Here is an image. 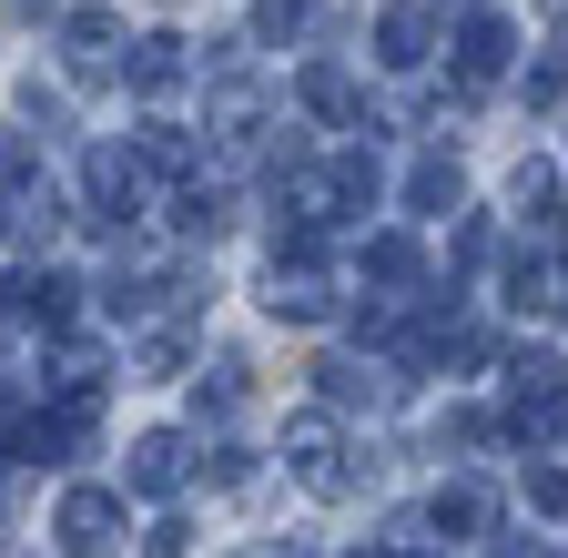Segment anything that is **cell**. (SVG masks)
<instances>
[{
    "label": "cell",
    "mask_w": 568,
    "mask_h": 558,
    "mask_svg": "<svg viewBox=\"0 0 568 558\" xmlns=\"http://www.w3.org/2000/svg\"><path fill=\"white\" fill-rule=\"evenodd\" d=\"M213 487H254V457L244 447H213Z\"/></svg>",
    "instance_id": "obj_21"
},
{
    "label": "cell",
    "mask_w": 568,
    "mask_h": 558,
    "mask_svg": "<svg viewBox=\"0 0 568 558\" xmlns=\"http://www.w3.org/2000/svg\"><path fill=\"white\" fill-rule=\"evenodd\" d=\"M193 406H203V416H244V406H254V386H244V366H213V386H203Z\"/></svg>",
    "instance_id": "obj_18"
},
{
    "label": "cell",
    "mask_w": 568,
    "mask_h": 558,
    "mask_svg": "<svg viewBox=\"0 0 568 558\" xmlns=\"http://www.w3.org/2000/svg\"><path fill=\"white\" fill-rule=\"evenodd\" d=\"M457 11H467V0H457Z\"/></svg>",
    "instance_id": "obj_24"
},
{
    "label": "cell",
    "mask_w": 568,
    "mask_h": 558,
    "mask_svg": "<svg viewBox=\"0 0 568 558\" xmlns=\"http://www.w3.org/2000/svg\"><path fill=\"white\" fill-rule=\"evenodd\" d=\"M61 61H71L82 82H102L112 61H122V21H112V11H71V21H61Z\"/></svg>",
    "instance_id": "obj_7"
},
{
    "label": "cell",
    "mask_w": 568,
    "mask_h": 558,
    "mask_svg": "<svg viewBox=\"0 0 568 558\" xmlns=\"http://www.w3.org/2000/svg\"><path fill=\"white\" fill-rule=\"evenodd\" d=\"M284 457H295V477L315 487V498H355L376 467H345V437H335V416L325 406H305L295 427H284Z\"/></svg>",
    "instance_id": "obj_1"
},
{
    "label": "cell",
    "mask_w": 568,
    "mask_h": 558,
    "mask_svg": "<svg viewBox=\"0 0 568 558\" xmlns=\"http://www.w3.org/2000/svg\"><path fill=\"white\" fill-rule=\"evenodd\" d=\"M315 386H325V406H386L406 376H396V366H366V356H325Z\"/></svg>",
    "instance_id": "obj_9"
},
{
    "label": "cell",
    "mask_w": 568,
    "mask_h": 558,
    "mask_svg": "<svg viewBox=\"0 0 568 558\" xmlns=\"http://www.w3.org/2000/svg\"><path fill=\"white\" fill-rule=\"evenodd\" d=\"M426 518H437V538H447V548H477V538L497 528V498H487L477 477H447V487H437V508H426Z\"/></svg>",
    "instance_id": "obj_6"
},
{
    "label": "cell",
    "mask_w": 568,
    "mask_h": 558,
    "mask_svg": "<svg viewBox=\"0 0 568 558\" xmlns=\"http://www.w3.org/2000/svg\"><path fill=\"white\" fill-rule=\"evenodd\" d=\"M366 558H396V548H366Z\"/></svg>",
    "instance_id": "obj_23"
},
{
    "label": "cell",
    "mask_w": 568,
    "mask_h": 558,
    "mask_svg": "<svg viewBox=\"0 0 568 558\" xmlns=\"http://www.w3.org/2000/svg\"><path fill=\"white\" fill-rule=\"evenodd\" d=\"M426 41H437V31H426V11H416V0L376 11V61H386V72H416V61H426Z\"/></svg>",
    "instance_id": "obj_11"
},
{
    "label": "cell",
    "mask_w": 568,
    "mask_h": 558,
    "mask_svg": "<svg viewBox=\"0 0 568 558\" xmlns=\"http://www.w3.org/2000/svg\"><path fill=\"white\" fill-rule=\"evenodd\" d=\"M254 558H315V548H305V538H264Z\"/></svg>",
    "instance_id": "obj_22"
},
{
    "label": "cell",
    "mask_w": 568,
    "mask_h": 558,
    "mask_svg": "<svg viewBox=\"0 0 568 558\" xmlns=\"http://www.w3.org/2000/svg\"><path fill=\"white\" fill-rule=\"evenodd\" d=\"M132 487H142V498H173V487L193 477V447L173 437V427H153V437H132V467H122Z\"/></svg>",
    "instance_id": "obj_8"
},
{
    "label": "cell",
    "mask_w": 568,
    "mask_h": 558,
    "mask_svg": "<svg viewBox=\"0 0 568 558\" xmlns=\"http://www.w3.org/2000/svg\"><path fill=\"white\" fill-rule=\"evenodd\" d=\"M173 224L213 244V234H224V224H234V193H224V183H183V193H173Z\"/></svg>",
    "instance_id": "obj_13"
},
{
    "label": "cell",
    "mask_w": 568,
    "mask_h": 558,
    "mask_svg": "<svg viewBox=\"0 0 568 558\" xmlns=\"http://www.w3.org/2000/svg\"><path fill=\"white\" fill-rule=\"evenodd\" d=\"M183 72H193V51H183L173 31H153V41H132V61H122V82H132L142 102H163V92H183Z\"/></svg>",
    "instance_id": "obj_10"
},
{
    "label": "cell",
    "mask_w": 568,
    "mask_h": 558,
    "mask_svg": "<svg viewBox=\"0 0 568 558\" xmlns=\"http://www.w3.org/2000/svg\"><path fill=\"white\" fill-rule=\"evenodd\" d=\"M82 203H92V224H132V214H142V153L92 143V153H82Z\"/></svg>",
    "instance_id": "obj_4"
},
{
    "label": "cell",
    "mask_w": 568,
    "mask_h": 558,
    "mask_svg": "<svg viewBox=\"0 0 568 558\" xmlns=\"http://www.w3.org/2000/svg\"><path fill=\"white\" fill-rule=\"evenodd\" d=\"M518 498H528L538 518L568 528V467H558V457H528V467H518Z\"/></svg>",
    "instance_id": "obj_15"
},
{
    "label": "cell",
    "mask_w": 568,
    "mask_h": 558,
    "mask_svg": "<svg viewBox=\"0 0 568 558\" xmlns=\"http://www.w3.org/2000/svg\"><path fill=\"white\" fill-rule=\"evenodd\" d=\"M508 51H518L508 11H467V21H457V92H487L497 72H508Z\"/></svg>",
    "instance_id": "obj_5"
},
{
    "label": "cell",
    "mask_w": 568,
    "mask_h": 558,
    "mask_svg": "<svg viewBox=\"0 0 568 558\" xmlns=\"http://www.w3.org/2000/svg\"><path fill=\"white\" fill-rule=\"evenodd\" d=\"M508 203H518V214H548V203H558V173L548 163H518L508 173Z\"/></svg>",
    "instance_id": "obj_19"
},
{
    "label": "cell",
    "mask_w": 568,
    "mask_h": 558,
    "mask_svg": "<svg viewBox=\"0 0 568 558\" xmlns=\"http://www.w3.org/2000/svg\"><path fill=\"white\" fill-rule=\"evenodd\" d=\"M457 193H467V183H457L447 153H426V163L406 173V203H416V214H457Z\"/></svg>",
    "instance_id": "obj_14"
},
{
    "label": "cell",
    "mask_w": 568,
    "mask_h": 558,
    "mask_svg": "<svg viewBox=\"0 0 568 558\" xmlns=\"http://www.w3.org/2000/svg\"><path fill=\"white\" fill-rule=\"evenodd\" d=\"M51 538H61V558H112L122 548V487H61Z\"/></svg>",
    "instance_id": "obj_2"
},
{
    "label": "cell",
    "mask_w": 568,
    "mask_h": 558,
    "mask_svg": "<svg viewBox=\"0 0 568 558\" xmlns=\"http://www.w3.org/2000/svg\"><path fill=\"white\" fill-rule=\"evenodd\" d=\"M325 305H335V285H325V244H315V254H274V274H264V315H274V325H325Z\"/></svg>",
    "instance_id": "obj_3"
},
{
    "label": "cell",
    "mask_w": 568,
    "mask_h": 558,
    "mask_svg": "<svg viewBox=\"0 0 568 558\" xmlns=\"http://www.w3.org/2000/svg\"><path fill=\"white\" fill-rule=\"evenodd\" d=\"M305 31V0H264V11H254V41H295Z\"/></svg>",
    "instance_id": "obj_20"
},
{
    "label": "cell",
    "mask_w": 568,
    "mask_h": 558,
    "mask_svg": "<svg viewBox=\"0 0 568 558\" xmlns=\"http://www.w3.org/2000/svg\"><path fill=\"white\" fill-rule=\"evenodd\" d=\"M142 163H153V173H193V132L153 112V122H142Z\"/></svg>",
    "instance_id": "obj_16"
},
{
    "label": "cell",
    "mask_w": 568,
    "mask_h": 558,
    "mask_svg": "<svg viewBox=\"0 0 568 558\" xmlns=\"http://www.w3.org/2000/svg\"><path fill=\"white\" fill-rule=\"evenodd\" d=\"M305 112H325V122H345V112H355V82H345V61H315V72H305Z\"/></svg>",
    "instance_id": "obj_17"
},
{
    "label": "cell",
    "mask_w": 568,
    "mask_h": 558,
    "mask_svg": "<svg viewBox=\"0 0 568 558\" xmlns=\"http://www.w3.org/2000/svg\"><path fill=\"white\" fill-rule=\"evenodd\" d=\"M426 274V254H416V234H366V285H386V295H406Z\"/></svg>",
    "instance_id": "obj_12"
}]
</instances>
